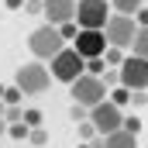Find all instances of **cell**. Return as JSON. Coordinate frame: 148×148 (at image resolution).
<instances>
[{
    "label": "cell",
    "instance_id": "obj_11",
    "mask_svg": "<svg viewBox=\"0 0 148 148\" xmlns=\"http://www.w3.org/2000/svg\"><path fill=\"white\" fill-rule=\"evenodd\" d=\"M107 148H138V134H127L124 127L107 134Z\"/></svg>",
    "mask_w": 148,
    "mask_h": 148
},
{
    "label": "cell",
    "instance_id": "obj_22",
    "mask_svg": "<svg viewBox=\"0 0 148 148\" xmlns=\"http://www.w3.org/2000/svg\"><path fill=\"white\" fill-rule=\"evenodd\" d=\"M3 121H7V124H24V110H21V107H7Z\"/></svg>",
    "mask_w": 148,
    "mask_h": 148
},
{
    "label": "cell",
    "instance_id": "obj_3",
    "mask_svg": "<svg viewBox=\"0 0 148 148\" xmlns=\"http://www.w3.org/2000/svg\"><path fill=\"white\" fill-rule=\"evenodd\" d=\"M28 45H31V55H35V59H48V62H52V59L66 48V38H62V31H59V28L41 24V28H35V31H31Z\"/></svg>",
    "mask_w": 148,
    "mask_h": 148
},
{
    "label": "cell",
    "instance_id": "obj_28",
    "mask_svg": "<svg viewBox=\"0 0 148 148\" xmlns=\"http://www.w3.org/2000/svg\"><path fill=\"white\" fill-rule=\"evenodd\" d=\"M134 21H138V28H148V3L138 10V14H134Z\"/></svg>",
    "mask_w": 148,
    "mask_h": 148
},
{
    "label": "cell",
    "instance_id": "obj_30",
    "mask_svg": "<svg viewBox=\"0 0 148 148\" xmlns=\"http://www.w3.org/2000/svg\"><path fill=\"white\" fill-rule=\"evenodd\" d=\"M3 3H7L10 10H24V0H3Z\"/></svg>",
    "mask_w": 148,
    "mask_h": 148
},
{
    "label": "cell",
    "instance_id": "obj_27",
    "mask_svg": "<svg viewBox=\"0 0 148 148\" xmlns=\"http://www.w3.org/2000/svg\"><path fill=\"white\" fill-rule=\"evenodd\" d=\"M131 103H134V107H145V103H148V90H138V93H131Z\"/></svg>",
    "mask_w": 148,
    "mask_h": 148
},
{
    "label": "cell",
    "instance_id": "obj_12",
    "mask_svg": "<svg viewBox=\"0 0 148 148\" xmlns=\"http://www.w3.org/2000/svg\"><path fill=\"white\" fill-rule=\"evenodd\" d=\"M110 3H114V10H117V14H127V17H134V14L145 7L148 0H110Z\"/></svg>",
    "mask_w": 148,
    "mask_h": 148
},
{
    "label": "cell",
    "instance_id": "obj_24",
    "mask_svg": "<svg viewBox=\"0 0 148 148\" xmlns=\"http://www.w3.org/2000/svg\"><path fill=\"white\" fill-rule=\"evenodd\" d=\"M59 31H62V38H66V41H76V35H79V24H76V21H69V24H62Z\"/></svg>",
    "mask_w": 148,
    "mask_h": 148
},
{
    "label": "cell",
    "instance_id": "obj_1",
    "mask_svg": "<svg viewBox=\"0 0 148 148\" xmlns=\"http://www.w3.org/2000/svg\"><path fill=\"white\" fill-rule=\"evenodd\" d=\"M69 97H73V103L93 110V107H100V103L110 97V90H107L103 76H90V73H86V76H79L73 86H69Z\"/></svg>",
    "mask_w": 148,
    "mask_h": 148
},
{
    "label": "cell",
    "instance_id": "obj_10",
    "mask_svg": "<svg viewBox=\"0 0 148 148\" xmlns=\"http://www.w3.org/2000/svg\"><path fill=\"white\" fill-rule=\"evenodd\" d=\"M76 0H45V24H52V28H62V24H69L76 21Z\"/></svg>",
    "mask_w": 148,
    "mask_h": 148
},
{
    "label": "cell",
    "instance_id": "obj_31",
    "mask_svg": "<svg viewBox=\"0 0 148 148\" xmlns=\"http://www.w3.org/2000/svg\"><path fill=\"white\" fill-rule=\"evenodd\" d=\"M3 134H10V124H7V121L0 117V138H3Z\"/></svg>",
    "mask_w": 148,
    "mask_h": 148
},
{
    "label": "cell",
    "instance_id": "obj_23",
    "mask_svg": "<svg viewBox=\"0 0 148 148\" xmlns=\"http://www.w3.org/2000/svg\"><path fill=\"white\" fill-rule=\"evenodd\" d=\"M69 117H73L76 124H83V121H90V110H86V107H79V103H73V107H69Z\"/></svg>",
    "mask_w": 148,
    "mask_h": 148
},
{
    "label": "cell",
    "instance_id": "obj_13",
    "mask_svg": "<svg viewBox=\"0 0 148 148\" xmlns=\"http://www.w3.org/2000/svg\"><path fill=\"white\" fill-rule=\"evenodd\" d=\"M131 55H141V59H148V28H138L134 45H131Z\"/></svg>",
    "mask_w": 148,
    "mask_h": 148
},
{
    "label": "cell",
    "instance_id": "obj_26",
    "mask_svg": "<svg viewBox=\"0 0 148 148\" xmlns=\"http://www.w3.org/2000/svg\"><path fill=\"white\" fill-rule=\"evenodd\" d=\"M86 73L90 76H103V59H90L86 62Z\"/></svg>",
    "mask_w": 148,
    "mask_h": 148
},
{
    "label": "cell",
    "instance_id": "obj_16",
    "mask_svg": "<svg viewBox=\"0 0 148 148\" xmlns=\"http://www.w3.org/2000/svg\"><path fill=\"white\" fill-rule=\"evenodd\" d=\"M124 131H127V134H138V131H141V117H138V114H124Z\"/></svg>",
    "mask_w": 148,
    "mask_h": 148
},
{
    "label": "cell",
    "instance_id": "obj_19",
    "mask_svg": "<svg viewBox=\"0 0 148 148\" xmlns=\"http://www.w3.org/2000/svg\"><path fill=\"white\" fill-rule=\"evenodd\" d=\"M28 141H31V145H35V148H45V145H48V131H45V127H35Z\"/></svg>",
    "mask_w": 148,
    "mask_h": 148
},
{
    "label": "cell",
    "instance_id": "obj_18",
    "mask_svg": "<svg viewBox=\"0 0 148 148\" xmlns=\"http://www.w3.org/2000/svg\"><path fill=\"white\" fill-rule=\"evenodd\" d=\"M93 138H97V127H93L90 121H83V124H79V141H83V145H90Z\"/></svg>",
    "mask_w": 148,
    "mask_h": 148
},
{
    "label": "cell",
    "instance_id": "obj_2",
    "mask_svg": "<svg viewBox=\"0 0 148 148\" xmlns=\"http://www.w3.org/2000/svg\"><path fill=\"white\" fill-rule=\"evenodd\" d=\"M14 86L24 93V97H38L52 86V69H45L41 62H28L14 73Z\"/></svg>",
    "mask_w": 148,
    "mask_h": 148
},
{
    "label": "cell",
    "instance_id": "obj_7",
    "mask_svg": "<svg viewBox=\"0 0 148 148\" xmlns=\"http://www.w3.org/2000/svg\"><path fill=\"white\" fill-rule=\"evenodd\" d=\"M90 124L97 127V134H114V131H121L124 127V110L117 107V103H110V100H103L100 107H93L90 110Z\"/></svg>",
    "mask_w": 148,
    "mask_h": 148
},
{
    "label": "cell",
    "instance_id": "obj_9",
    "mask_svg": "<svg viewBox=\"0 0 148 148\" xmlns=\"http://www.w3.org/2000/svg\"><path fill=\"white\" fill-rule=\"evenodd\" d=\"M73 48L86 59V62H90V59H103V55H107V48H110V41H107L103 31H86V28H79Z\"/></svg>",
    "mask_w": 148,
    "mask_h": 148
},
{
    "label": "cell",
    "instance_id": "obj_4",
    "mask_svg": "<svg viewBox=\"0 0 148 148\" xmlns=\"http://www.w3.org/2000/svg\"><path fill=\"white\" fill-rule=\"evenodd\" d=\"M79 76H86V59H83L76 48H62V52L52 59V79H59V83H69V86H73Z\"/></svg>",
    "mask_w": 148,
    "mask_h": 148
},
{
    "label": "cell",
    "instance_id": "obj_8",
    "mask_svg": "<svg viewBox=\"0 0 148 148\" xmlns=\"http://www.w3.org/2000/svg\"><path fill=\"white\" fill-rule=\"evenodd\" d=\"M117 73H121V86H127L131 93L148 90V59H141V55H127L124 66H121Z\"/></svg>",
    "mask_w": 148,
    "mask_h": 148
},
{
    "label": "cell",
    "instance_id": "obj_15",
    "mask_svg": "<svg viewBox=\"0 0 148 148\" xmlns=\"http://www.w3.org/2000/svg\"><path fill=\"white\" fill-rule=\"evenodd\" d=\"M21 100H24V93H21L17 86H7V93H3V103H7V107H21Z\"/></svg>",
    "mask_w": 148,
    "mask_h": 148
},
{
    "label": "cell",
    "instance_id": "obj_6",
    "mask_svg": "<svg viewBox=\"0 0 148 148\" xmlns=\"http://www.w3.org/2000/svg\"><path fill=\"white\" fill-rule=\"evenodd\" d=\"M103 35L110 41V48H131L134 45V35H138V21L134 17H127V14H110V21H107V28H103Z\"/></svg>",
    "mask_w": 148,
    "mask_h": 148
},
{
    "label": "cell",
    "instance_id": "obj_25",
    "mask_svg": "<svg viewBox=\"0 0 148 148\" xmlns=\"http://www.w3.org/2000/svg\"><path fill=\"white\" fill-rule=\"evenodd\" d=\"M24 14H45V0H24Z\"/></svg>",
    "mask_w": 148,
    "mask_h": 148
},
{
    "label": "cell",
    "instance_id": "obj_29",
    "mask_svg": "<svg viewBox=\"0 0 148 148\" xmlns=\"http://www.w3.org/2000/svg\"><path fill=\"white\" fill-rule=\"evenodd\" d=\"M103 83H107V86H114V83H121V73H107V76H103Z\"/></svg>",
    "mask_w": 148,
    "mask_h": 148
},
{
    "label": "cell",
    "instance_id": "obj_34",
    "mask_svg": "<svg viewBox=\"0 0 148 148\" xmlns=\"http://www.w3.org/2000/svg\"><path fill=\"white\" fill-rule=\"evenodd\" d=\"M79 148H93V145H83V141H79Z\"/></svg>",
    "mask_w": 148,
    "mask_h": 148
},
{
    "label": "cell",
    "instance_id": "obj_21",
    "mask_svg": "<svg viewBox=\"0 0 148 148\" xmlns=\"http://www.w3.org/2000/svg\"><path fill=\"white\" fill-rule=\"evenodd\" d=\"M124 59H127V55H124L121 48H107V66H117V69H121V66H124Z\"/></svg>",
    "mask_w": 148,
    "mask_h": 148
},
{
    "label": "cell",
    "instance_id": "obj_33",
    "mask_svg": "<svg viewBox=\"0 0 148 148\" xmlns=\"http://www.w3.org/2000/svg\"><path fill=\"white\" fill-rule=\"evenodd\" d=\"M3 93H7V86H3V83H0V100H3Z\"/></svg>",
    "mask_w": 148,
    "mask_h": 148
},
{
    "label": "cell",
    "instance_id": "obj_17",
    "mask_svg": "<svg viewBox=\"0 0 148 148\" xmlns=\"http://www.w3.org/2000/svg\"><path fill=\"white\" fill-rule=\"evenodd\" d=\"M10 138H14V141H28V138H31V127H28V124H10Z\"/></svg>",
    "mask_w": 148,
    "mask_h": 148
},
{
    "label": "cell",
    "instance_id": "obj_14",
    "mask_svg": "<svg viewBox=\"0 0 148 148\" xmlns=\"http://www.w3.org/2000/svg\"><path fill=\"white\" fill-rule=\"evenodd\" d=\"M107 100H110V103H117V107L124 110V107L131 103V90H127V86H117V90H110V97H107Z\"/></svg>",
    "mask_w": 148,
    "mask_h": 148
},
{
    "label": "cell",
    "instance_id": "obj_20",
    "mask_svg": "<svg viewBox=\"0 0 148 148\" xmlns=\"http://www.w3.org/2000/svg\"><path fill=\"white\" fill-rule=\"evenodd\" d=\"M41 121H45V117H41V110H35V107H31V110H24V124H28L31 131H35V127H41Z\"/></svg>",
    "mask_w": 148,
    "mask_h": 148
},
{
    "label": "cell",
    "instance_id": "obj_32",
    "mask_svg": "<svg viewBox=\"0 0 148 148\" xmlns=\"http://www.w3.org/2000/svg\"><path fill=\"white\" fill-rule=\"evenodd\" d=\"M3 114H7V103H3V100H0V117H3Z\"/></svg>",
    "mask_w": 148,
    "mask_h": 148
},
{
    "label": "cell",
    "instance_id": "obj_5",
    "mask_svg": "<svg viewBox=\"0 0 148 148\" xmlns=\"http://www.w3.org/2000/svg\"><path fill=\"white\" fill-rule=\"evenodd\" d=\"M110 21V3L107 0H79L76 7V24L86 31H103Z\"/></svg>",
    "mask_w": 148,
    "mask_h": 148
}]
</instances>
